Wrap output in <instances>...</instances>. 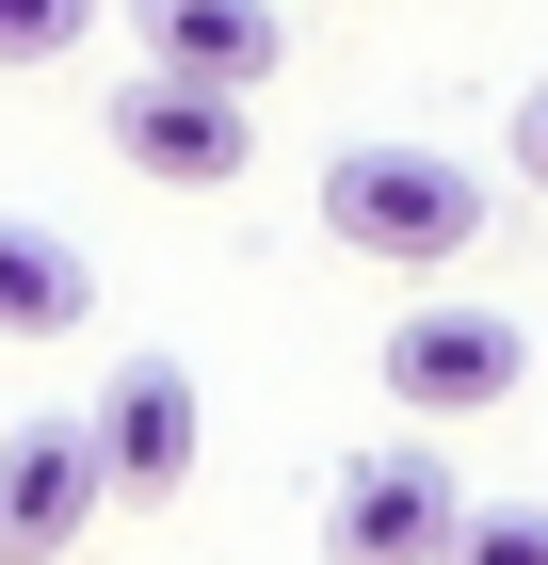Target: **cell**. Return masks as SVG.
<instances>
[{"mask_svg":"<svg viewBox=\"0 0 548 565\" xmlns=\"http://www.w3.org/2000/svg\"><path fill=\"white\" fill-rule=\"evenodd\" d=\"M323 243L339 259H387V275H452L468 243H484V178L452 162V146H339L323 162Z\"/></svg>","mask_w":548,"mask_h":565,"instance_id":"1","label":"cell"},{"mask_svg":"<svg viewBox=\"0 0 548 565\" xmlns=\"http://www.w3.org/2000/svg\"><path fill=\"white\" fill-rule=\"evenodd\" d=\"M452 518H468L452 452H436V436H372V452L323 484V565H436Z\"/></svg>","mask_w":548,"mask_h":565,"instance_id":"2","label":"cell"},{"mask_svg":"<svg viewBox=\"0 0 548 565\" xmlns=\"http://www.w3.org/2000/svg\"><path fill=\"white\" fill-rule=\"evenodd\" d=\"M114 162L162 178V194H226V178L258 162V114L226 82H178V65H129L114 82Z\"/></svg>","mask_w":548,"mask_h":565,"instance_id":"3","label":"cell"},{"mask_svg":"<svg viewBox=\"0 0 548 565\" xmlns=\"http://www.w3.org/2000/svg\"><path fill=\"white\" fill-rule=\"evenodd\" d=\"M516 372H533V340L501 307H404L387 323V404L404 420H484V404H516Z\"/></svg>","mask_w":548,"mask_h":565,"instance_id":"4","label":"cell"},{"mask_svg":"<svg viewBox=\"0 0 548 565\" xmlns=\"http://www.w3.org/2000/svg\"><path fill=\"white\" fill-rule=\"evenodd\" d=\"M97 501H114L97 420H17V436H0V565H65Z\"/></svg>","mask_w":548,"mask_h":565,"instance_id":"5","label":"cell"},{"mask_svg":"<svg viewBox=\"0 0 548 565\" xmlns=\"http://www.w3.org/2000/svg\"><path fill=\"white\" fill-rule=\"evenodd\" d=\"M129 49H146V65H178V82L258 97L275 65H291V17H275V0H129Z\"/></svg>","mask_w":548,"mask_h":565,"instance_id":"6","label":"cell"},{"mask_svg":"<svg viewBox=\"0 0 548 565\" xmlns=\"http://www.w3.org/2000/svg\"><path fill=\"white\" fill-rule=\"evenodd\" d=\"M97 469H114V501H178V484H194V372H178V355H129L114 372Z\"/></svg>","mask_w":548,"mask_h":565,"instance_id":"7","label":"cell"},{"mask_svg":"<svg viewBox=\"0 0 548 565\" xmlns=\"http://www.w3.org/2000/svg\"><path fill=\"white\" fill-rule=\"evenodd\" d=\"M82 323H97V259L65 226L0 211V340H82Z\"/></svg>","mask_w":548,"mask_h":565,"instance_id":"8","label":"cell"},{"mask_svg":"<svg viewBox=\"0 0 548 565\" xmlns=\"http://www.w3.org/2000/svg\"><path fill=\"white\" fill-rule=\"evenodd\" d=\"M436 565H548V501H468Z\"/></svg>","mask_w":548,"mask_h":565,"instance_id":"9","label":"cell"},{"mask_svg":"<svg viewBox=\"0 0 548 565\" xmlns=\"http://www.w3.org/2000/svg\"><path fill=\"white\" fill-rule=\"evenodd\" d=\"M82 33H97V0H0V82H33V65H65Z\"/></svg>","mask_w":548,"mask_h":565,"instance_id":"10","label":"cell"},{"mask_svg":"<svg viewBox=\"0 0 548 565\" xmlns=\"http://www.w3.org/2000/svg\"><path fill=\"white\" fill-rule=\"evenodd\" d=\"M516 194H548V82L516 97Z\"/></svg>","mask_w":548,"mask_h":565,"instance_id":"11","label":"cell"}]
</instances>
